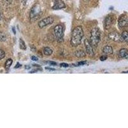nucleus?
Here are the masks:
<instances>
[{"label":"nucleus","instance_id":"4","mask_svg":"<svg viewBox=\"0 0 128 128\" xmlns=\"http://www.w3.org/2000/svg\"><path fill=\"white\" fill-rule=\"evenodd\" d=\"M54 33L57 41L58 42H62L63 37H64V28H63V26L60 24L56 25L54 28Z\"/></svg>","mask_w":128,"mask_h":128},{"label":"nucleus","instance_id":"11","mask_svg":"<svg viewBox=\"0 0 128 128\" xmlns=\"http://www.w3.org/2000/svg\"><path fill=\"white\" fill-rule=\"evenodd\" d=\"M118 55L120 58L128 59V50L126 48H122L119 51Z\"/></svg>","mask_w":128,"mask_h":128},{"label":"nucleus","instance_id":"10","mask_svg":"<svg viewBox=\"0 0 128 128\" xmlns=\"http://www.w3.org/2000/svg\"><path fill=\"white\" fill-rule=\"evenodd\" d=\"M113 22H114V20H113V18L111 17V16H108L107 18L105 19L104 21V27L106 29H108V28L110 27L113 24Z\"/></svg>","mask_w":128,"mask_h":128},{"label":"nucleus","instance_id":"5","mask_svg":"<svg viewBox=\"0 0 128 128\" xmlns=\"http://www.w3.org/2000/svg\"><path fill=\"white\" fill-rule=\"evenodd\" d=\"M54 22V18L52 17H47L42 20L38 22V26L40 28H43L46 26H48L49 25L51 24Z\"/></svg>","mask_w":128,"mask_h":128},{"label":"nucleus","instance_id":"8","mask_svg":"<svg viewBox=\"0 0 128 128\" xmlns=\"http://www.w3.org/2000/svg\"><path fill=\"white\" fill-rule=\"evenodd\" d=\"M66 7V4L62 0H55L54 2V5L52 6V9L60 10Z\"/></svg>","mask_w":128,"mask_h":128},{"label":"nucleus","instance_id":"18","mask_svg":"<svg viewBox=\"0 0 128 128\" xmlns=\"http://www.w3.org/2000/svg\"><path fill=\"white\" fill-rule=\"evenodd\" d=\"M4 56H5V52L0 49V60H2Z\"/></svg>","mask_w":128,"mask_h":128},{"label":"nucleus","instance_id":"7","mask_svg":"<svg viewBox=\"0 0 128 128\" xmlns=\"http://www.w3.org/2000/svg\"><path fill=\"white\" fill-rule=\"evenodd\" d=\"M84 46H85V48H86V52L89 56H92L94 55V51L93 50V46L90 43V40L88 39L84 40Z\"/></svg>","mask_w":128,"mask_h":128},{"label":"nucleus","instance_id":"9","mask_svg":"<svg viewBox=\"0 0 128 128\" xmlns=\"http://www.w3.org/2000/svg\"><path fill=\"white\" fill-rule=\"evenodd\" d=\"M128 25V19L124 16H121L118 19V26L120 28L126 27Z\"/></svg>","mask_w":128,"mask_h":128},{"label":"nucleus","instance_id":"1","mask_svg":"<svg viewBox=\"0 0 128 128\" xmlns=\"http://www.w3.org/2000/svg\"><path fill=\"white\" fill-rule=\"evenodd\" d=\"M83 36H84V32L82 26H76L72 32L71 39H70L71 45L74 47H76L80 45L82 42Z\"/></svg>","mask_w":128,"mask_h":128},{"label":"nucleus","instance_id":"19","mask_svg":"<svg viewBox=\"0 0 128 128\" xmlns=\"http://www.w3.org/2000/svg\"><path fill=\"white\" fill-rule=\"evenodd\" d=\"M6 40V36L0 32V41H4Z\"/></svg>","mask_w":128,"mask_h":128},{"label":"nucleus","instance_id":"24","mask_svg":"<svg viewBox=\"0 0 128 128\" xmlns=\"http://www.w3.org/2000/svg\"><path fill=\"white\" fill-rule=\"evenodd\" d=\"M48 63L51 64V65H52V66H56V63L54 62H48Z\"/></svg>","mask_w":128,"mask_h":128},{"label":"nucleus","instance_id":"17","mask_svg":"<svg viewBox=\"0 0 128 128\" xmlns=\"http://www.w3.org/2000/svg\"><path fill=\"white\" fill-rule=\"evenodd\" d=\"M19 46H20V48L21 50H25L26 49V44H25L24 42L22 39L19 40Z\"/></svg>","mask_w":128,"mask_h":128},{"label":"nucleus","instance_id":"3","mask_svg":"<svg viewBox=\"0 0 128 128\" xmlns=\"http://www.w3.org/2000/svg\"><path fill=\"white\" fill-rule=\"evenodd\" d=\"M41 14V9L39 4H35L33 6L30 14V18L32 21H35L39 18Z\"/></svg>","mask_w":128,"mask_h":128},{"label":"nucleus","instance_id":"15","mask_svg":"<svg viewBox=\"0 0 128 128\" xmlns=\"http://www.w3.org/2000/svg\"><path fill=\"white\" fill-rule=\"evenodd\" d=\"M12 62H13V61H12V60L11 58H8V59L6 60V62H5V64H4V67H5V68H6V70L9 69L10 66H12Z\"/></svg>","mask_w":128,"mask_h":128},{"label":"nucleus","instance_id":"27","mask_svg":"<svg viewBox=\"0 0 128 128\" xmlns=\"http://www.w3.org/2000/svg\"><path fill=\"white\" fill-rule=\"evenodd\" d=\"M1 19H2V14L0 12V20H1Z\"/></svg>","mask_w":128,"mask_h":128},{"label":"nucleus","instance_id":"20","mask_svg":"<svg viewBox=\"0 0 128 128\" xmlns=\"http://www.w3.org/2000/svg\"><path fill=\"white\" fill-rule=\"evenodd\" d=\"M106 59H107V56L105 54V55H103L102 56H100V60H101V61H104V60H106Z\"/></svg>","mask_w":128,"mask_h":128},{"label":"nucleus","instance_id":"23","mask_svg":"<svg viewBox=\"0 0 128 128\" xmlns=\"http://www.w3.org/2000/svg\"><path fill=\"white\" fill-rule=\"evenodd\" d=\"M31 59H32L33 61H38V58H36V56H32L31 57Z\"/></svg>","mask_w":128,"mask_h":128},{"label":"nucleus","instance_id":"28","mask_svg":"<svg viewBox=\"0 0 128 128\" xmlns=\"http://www.w3.org/2000/svg\"><path fill=\"white\" fill-rule=\"evenodd\" d=\"M128 71H127V72H123V73H128Z\"/></svg>","mask_w":128,"mask_h":128},{"label":"nucleus","instance_id":"14","mask_svg":"<svg viewBox=\"0 0 128 128\" xmlns=\"http://www.w3.org/2000/svg\"><path fill=\"white\" fill-rule=\"evenodd\" d=\"M75 55L78 58H83V57L85 56L86 54H85V52L83 51H82V50H78V51H76Z\"/></svg>","mask_w":128,"mask_h":128},{"label":"nucleus","instance_id":"26","mask_svg":"<svg viewBox=\"0 0 128 128\" xmlns=\"http://www.w3.org/2000/svg\"><path fill=\"white\" fill-rule=\"evenodd\" d=\"M46 69H48V70H54L55 69L54 68H48V67H46Z\"/></svg>","mask_w":128,"mask_h":128},{"label":"nucleus","instance_id":"12","mask_svg":"<svg viewBox=\"0 0 128 128\" xmlns=\"http://www.w3.org/2000/svg\"><path fill=\"white\" fill-rule=\"evenodd\" d=\"M102 51H103L104 54H105L106 55H107V54H113V52H114V51H113V48L111 46H106L104 47Z\"/></svg>","mask_w":128,"mask_h":128},{"label":"nucleus","instance_id":"13","mask_svg":"<svg viewBox=\"0 0 128 128\" xmlns=\"http://www.w3.org/2000/svg\"><path fill=\"white\" fill-rule=\"evenodd\" d=\"M43 52H44V54L46 56H50L52 54V50H51L50 48H48V47H46L44 48L43 50Z\"/></svg>","mask_w":128,"mask_h":128},{"label":"nucleus","instance_id":"6","mask_svg":"<svg viewBox=\"0 0 128 128\" xmlns=\"http://www.w3.org/2000/svg\"><path fill=\"white\" fill-rule=\"evenodd\" d=\"M108 38L115 42H123L124 40L122 38V35H120L117 32H111L108 34Z\"/></svg>","mask_w":128,"mask_h":128},{"label":"nucleus","instance_id":"25","mask_svg":"<svg viewBox=\"0 0 128 128\" xmlns=\"http://www.w3.org/2000/svg\"><path fill=\"white\" fill-rule=\"evenodd\" d=\"M20 65L19 64V63H18V64H17V65H16V66H15V68H19V67H20Z\"/></svg>","mask_w":128,"mask_h":128},{"label":"nucleus","instance_id":"16","mask_svg":"<svg viewBox=\"0 0 128 128\" xmlns=\"http://www.w3.org/2000/svg\"><path fill=\"white\" fill-rule=\"evenodd\" d=\"M122 38L124 40V41H125L127 43V44L128 45V32H124L122 34Z\"/></svg>","mask_w":128,"mask_h":128},{"label":"nucleus","instance_id":"22","mask_svg":"<svg viewBox=\"0 0 128 128\" xmlns=\"http://www.w3.org/2000/svg\"><path fill=\"white\" fill-rule=\"evenodd\" d=\"M60 66L63 67H68V65L67 64H66V63H62V64H60Z\"/></svg>","mask_w":128,"mask_h":128},{"label":"nucleus","instance_id":"2","mask_svg":"<svg viewBox=\"0 0 128 128\" xmlns=\"http://www.w3.org/2000/svg\"><path fill=\"white\" fill-rule=\"evenodd\" d=\"M100 30L98 28H95L92 29L91 31V34H90V42L92 46L96 47L98 46L100 42Z\"/></svg>","mask_w":128,"mask_h":128},{"label":"nucleus","instance_id":"21","mask_svg":"<svg viewBox=\"0 0 128 128\" xmlns=\"http://www.w3.org/2000/svg\"><path fill=\"white\" fill-rule=\"evenodd\" d=\"M86 61H82V62H80L78 64V66H83L84 64H86Z\"/></svg>","mask_w":128,"mask_h":128}]
</instances>
